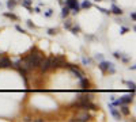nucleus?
<instances>
[{
  "instance_id": "obj_26",
  "label": "nucleus",
  "mask_w": 136,
  "mask_h": 122,
  "mask_svg": "<svg viewBox=\"0 0 136 122\" xmlns=\"http://www.w3.org/2000/svg\"><path fill=\"white\" fill-rule=\"evenodd\" d=\"M26 23H27V26H29V27H30V29H36V26H34V24H33V23H31V20H27Z\"/></svg>"
},
{
  "instance_id": "obj_34",
  "label": "nucleus",
  "mask_w": 136,
  "mask_h": 122,
  "mask_svg": "<svg viewBox=\"0 0 136 122\" xmlns=\"http://www.w3.org/2000/svg\"><path fill=\"white\" fill-rule=\"evenodd\" d=\"M135 68H136L135 65H129V69H131V71H135Z\"/></svg>"
},
{
  "instance_id": "obj_23",
  "label": "nucleus",
  "mask_w": 136,
  "mask_h": 122,
  "mask_svg": "<svg viewBox=\"0 0 136 122\" xmlns=\"http://www.w3.org/2000/svg\"><path fill=\"white\" fill-rule=\"evenodd\" d=\"M52 14H53V10H48V11L46 12H45V16H48V18H49V16H52Z\"/></svg>"
},
{
  "instance_id": "obj_6",
  "label": "nucleus",
  "mask_w": 136,
  "mask_h": 122,
  "mask_svg": "<svg viewBox=\"0 0 136 122\" xmlns=\"http://www.w3.org/2000/svg\"><path fill=\"white\" fill-rule=\"evenodd\" d=\"M0 68L1 69H8V68H12V62L7 56L1 54L0 56Z\"/></svg>"
},
{
  "instance_id": "obj_7",
  "label": "nucleus",
  "mask_w": 136,
  "mask_h": 122,
  "mask_svg": "<svg viewBox=\"0 0 136 122\" xmlns=\"http://www.w3.org/2000/svg\"><path fill=\"white\" fill-rule=\"evenodd\" d=\"M38 68H40V71H41V73H46L50 69V62H49V58H42V61L40 62V65H38Z\"/></svg>"
},
{
  "instance_id": "obj_33",
  "label": "nucleus",
  "mask_w": 136,
  "mask_h": 122,
  "mask_svg": "<svg viewBox=\"0 0 136 122\" xmlns=\"http://www.w3.org/2000/svg\"><path fill=\"white\" fill-rule=\"evenodd\" d=\"M23 121H26V122H29V121H33L31 118H30V117H26V118H23Z\"/></svg>"
},
{
  "instance_id": "obj_24",
  "label": "nucleus",
  "mask_w": 136,
  "mask_h": 122,
  "mask_svg": "<svg viewBox=\"0 0 136 122\" xmlns=\"http://www.w3.org/2000/svg\"><path fill=\"white\" fill-rule=\"evenodd\" d=\"M124 83L127 85H129L131 88H135V83H133V81H124Z\"/></svg>"
},
{
  "instance_id": "obj_11",
  "label": "nucleus",
  "mask_w": 136,
  "mask_h": 122,
  "mask_svg": "<svg viewBox=\"0 0 136 122\" xmlns=\"http://www.w3.org/2000/svg\"><path fill=\"white\" fill-rule=\"evenodd\" d=\"M80 80V87L83 88V90H89V87H90V81L87 80L86 77H82V79H79Z\"/></svg>"
},
{
  "instance_id": "obj_16",
  "label": "nucleus",
  "mask_w": 136,
  "mask_h": 122,
  "mask_svg": "<svg viewBox=\"0 0 136 122\" xmlns=\"http://www.w3.org/2000/svg\"><path fill=\"white\" fill-rule=\"evenodd\" d=\"M22 4H23L26 8H29L30 12H33V8L30 7V4H31V0H22Z\"/></svg>"
},
{
  "instance_id": "obj_19",
  "label": "nucleus",
  "mask_w": 136,
  "mask_h": 122,
  "mask_svg": "<svg viewBox=\"0 0 136 122\" xmlns=\"http://www.w3.org/2000/svg\"><path fill=\"white\" fill-rule=\"evenodd\" d=\"M69 30H71V31L74 33V34H78V33L80 31V27H79V26H78V24H76V26H74V27L71 26V29H69Z\"/></svg>"
},
{
  "instance_id": "obj_27",
  "label": "nucleus",
  "mask_w": 136,
  "mask_h": 122,
  "mask_svg": "<svg viewBox=\"0 0 136 122\" xmlns=\"http://www.w3.org/2000/svg\"><path fill=\"white\" fill-rule=\"evenodd\" d=\"M83 64H84V65H87V64H89V62H90V60H89V58H86V57H83Z\"/></svg>"
},
{
  "instance_id": "obj_5",
  "label": "nucleus",
  "mask_w": 136,
  "mask_h": 122,
  "mask_svg": "<svg viewBox=\"0 0 136 122\" xmlns=\"http://www.w3.org/2000/svg\"><path fill=\"white\" fill-rule=\"evenodd\" d=\"M98 67H99V69L102 71V72H106V71H109L110 73H114L116 69H114V65L112 64V62H109V61H101L99 64H98Z\"/></svg>"
},
{
  "instance_id": "obj_8",
  "label": "nucleus",
  "mask_w": 136,
  "mask_h": 122,
  "mask_svg": "<svg viewBox=\"0 0 136 122\" xmlns=\"http://www.w3.org/2000/svg\"><path fill=\"white\" fill-rule=\"evenodd\" d=\"M68 69L71 71V72L74 73V75L76 76L78 79H82V77H84V73H83V72H82V71H80L78 67H75L74 64H69V65H68Z\"/></svg>"
},
{
  "instance_id": "obj_10",
  "label": "nucleus",
  "mask_w": 136,
  "mask_h": 122,
  "mask_svg": "<svg viewBox=\"0 0 136 122\" xmlns=\"http://www.w3.org/2000/svg\"><path fill=\"white\" fill-rule=\"evenodd\" d=\"M132 100H133V94L132 92H131L129 95H125V96H122V98H120L121 105H129Z\"/></svg>"
},
{
  "instance_id": "obj_12",
  "label": "nucleus",
  "mask_w": 136,
  "mask_h": 122,
  "mask_svg": "<svg viewBox=\"0 0 136 122\" xmlns=\"http://www.w3.org/2000/svg\"><path fill=\"white\" fill-rule=\"evenodd\" d=\"M110 12H113V14H116V15H122V10L120 8V7H117L114 3H113L112 8H110Z\"/></svg>"
},
{
  "instance_id": "obj_30",
  "label": "nucleus",
  "mask_w": 136,
  "mask_h": 122,
  "mask_svg": "<svg viewBox=\"0 0 136 122\" xmlns=\"http://www.w3.org/2000/svg\"><path fill=\"white\" fill-rule=\"evenodd\" d=\"M127 31H128V29H127V27H121V34H125Z\"/></svg>"
},
{
  "instance_id": "obj_20",
  "label": "nucleus",
  "mask_w": 136,
  "mask_h": 122,
  "mask_svg": "<svg viewBox=\"0 0 136 122\" xmlns=\"http://www.w3.org/2000/svg\"><path fill=\"white\" fill-rule=\"evenodd\" d=\"M98 11L104 12V14H106V15H110V10H106V8H101V7H98Z\"/></svg>"
},
{
  "instance_id": "obj_17",
  "label": "nucleus",
  "mask_w": 136,
  "mask_h": 122,
  "mask_svg": "<svg viewBox=\"0 0 136 122\" xmlns=\"http://www.w3.org/2000/svg\"><path fill=\"white\" fill-rule=\"evenodd\" d=\"M120 107H121V113L124 114V115H128V114H129V109H128L127 105H121Z\"/></svg>"
},
{
  "instance_id": "obj_36",
  "label": "nucleus",
  "mask_w": 136,
  "mask_h": 122,
  "mask_svg": "<svg viewBox=\"0 0 136 122\" xmlns=\"http://www.w3.org/2000/svg\"><path fill=\"white\" fill-rule=\"evenodd\" d=\"M95 1H101V0H95Z\"/></svg>"
},
{
  "instance_id": "obj_18",
  "label": "nucleus",
  "mask_w": 136,
  "mask_h": 122,
  "mask_svg": "<svg viewBox=\"0 0 136 122\" xmlns=\"http://www.w3.org/2000/svg\"><path fill=\"white\" fill-rule=\"evenodd\" d=\"M93 4H91V1H89V0H84L82 3V6H80V8H90Z\"/></svg>"
},
{
  "instance_id": "obj_2",
  "label": "nucleus",
  "mask_w": 136,
  "mask_h": 122,
  "mask_svg": "<svg viewBox=\"0 0 136 122\" xmlns=\"http://www.w3.org/2000/svg\"><path fill=\"white\" fill-rule=\"evenodd\" d=\"M71 107H79V109H87V110H98V107L91 102V99L84 102H74L71 105Z\"/></svg>"
},
{
  "instance_id": "obj_9",
  "label": "nucleus",
  "mask_w": 136,
  "mask_h": 122,
  "mask_svg": "<svg viewBox=\"0 0 136 122\" xmlns=\"http://www.w3.org/2000/svg\"><path fill=\"white\" fill-rule=\"evenodd\" d=\"M109 109H110V113H112V115L116 119H118V121H120V119H121V114H120V111H118L117 109H116L114 106L112 105V103L109 105Z\"/></svg>"
},
{
  "instance_id": "obj_29",
  "label": "nucleus",
  "mask_w": 136,
  "mask_h": 122,
  "mask_svg": "<svg viewBox=\"0 0 136 122\" xmlns=\"http://www.w3.org/2000/svg\"><path fill=\"white\" fill-rule=\"evenodd\" d=\"M15 29L18 30V31H19V33H25V30H23V29H22V27H21V26H16V27H15Z\"/></svg>"
},
{
  "instance_id": "obj_14",
  "label": "nucleus",
  "mask_w": 136,
  "mask_h": 122,
  "mask_svg": "<svg viewBox=\"0 0 136 122\" xmlns=\"http://www.w3.org/2000/svg\"><path fill=\"white\" fill-rule=\"evenodd\" d=\"M4 16L6 18H10V19H12V20H18L19 18L16 16L15 14H12V12H4Z\"/></svg>"
},
{
  "instance_id": "obj_25",
  "label": "nucleus",
  "mask_w": 136,
  "mask_h": 122,
  "mask_svg": "<svg viewBox=\"0 0 136 122\" xmlns=\"http://www.w3.org/2000/svg\"><path fill=\"white\" fill-rule=\"evenodd\" d=\"M113 56H114L116 58H121L122 57V53H118V52H114L113 53Z\"/></svg>"
},
{
  "instance_id": "obj_21",
  "label": "nucleus",
  "mask_w": 136,
  "mask_h": 122,
  "mask_svg": "<svg viewBox=\"0 0 136 122\" xmlns=\"http://www.w3.org/2000/svg\"><path fill=\"white\" fill-rule=\"evenodd\" d=\"M71 26H72L71 20H65V22H64V27H65V29H71Z\"/></svg>"
},
{
  "instance_id": "obj_35",
  "label": "nucleus",
  "mask_w": 136,
  "mask_h": 122,
  "mask_svg": "<svg viewBox=\"0 0 136 122\" xmlns=\"http://www.w3.org/2000/svg\"><path fill=\"white\" fill-rule=\"evenodd\" d=\"M34 121H36V122H42L44 119H42V118H37V119H34Z\"/></svg>"
},
{
  "instance_id": "obj_4",
  "label": "nucleus",
  "mask_w": 136,
  "mask_h": 122,
  "mask_svg": "<svg viewBox=\"0 0 136 122\" xmlns=\"http://www.w3.org/2000/svg\"><path fill=\"white\" fill-rule=\"evenodd\" d=\"M64 6H67L69 10H72V14H75V15L80 11V6H79L78 0H65Z\"/></svg>"
},
{
  "instance_id": "obj_3",
  "label": "nucleus",
  "mask_w": 136,
  "mask_h": 122,
  "mask_svg": "<svg viewBox=\"0 0 136 122\" xmlns=\"http://www.w3.org/2000/svg\"><path fill=\"white\" fill-rule=\"evenodd\" d=\"M91 119V115H90L87 111H82V113H79V114H76V115H74L71 118V121H76V122H87V121H90Z\"/></svg>"
},
{
  "instance_id": "obj_13",
  "label": "nucleus",
  "mask_w": 136,
  "mask_h": 122,
  "mask_svg": "<svg viewBox=\"0 0 136 122\" xmlns=\"http://www.w3.org/2000/svg\"><path fill=\"white\" fill-rule=\"evenodd\" d=\"M16 4H18L16 0H8V1H7V7H8V10H11V11L16 7Z\"/></svg>"
},
{
  "instance_id": "obj_31",
  "label": "nucleus",
  "mask_w": 136,
  "mask_h": 122,
  "mask_svg": "<svg viewBox=\"0 0 136 122\" xmlns=\"http://www.w3.org/2000/svg\"><path fill=\"white\" fill-rule=\"evenodd\" d=\"M131 18H132V20H136V15H135V12H131Z\"/></svg>"
},
{
  "instance_id": "obj_32",
  "label": "nucleus",
  "mask_w": 136,
  "mask_h": 122,
  "mask_svg": "<svg viewBox=\"0 0 136 122\" xmlns=\"http://www.w3.org/2000/svg\"><path fill=\"white\" fill-rule=\"evenodd\" d=\"M34 12H37V14H40V12H41V10H40V7H37V8H34Z\"/></svg>"
},
{
  "instance_id": "obj_1",
  "label": "nucleus",
  "mask_w": 136,
  "mask_h": 122,
  "mask_svg": "<svg viewBox=\"0 0 136 122\" xmlns=\"http://www.w3.org/2000/svg\"><path fill=\"white\" fill-rule=\"evenodd\" d=\"M27 58L30 60V62L33 64V67H34V69L36 68H38L40 62L42 61V58H44V54H42L40 50H37V48H31V52L29 53V54H26Z\"/></svg>"
},
{
  "instance_id": "obj_28",
  "label": "nucleus",
  "mask_w": 136,
  "mask_h": 122,
  "mask_svg": "<svg viewBox=\"0 0 136 122\" xmlns=\"http://www.w3.org/2000/svg\"><path fill=\"white\" fill-rule=\"evenodd\" d=\"M95 58L99 60V61H102V60H104V56H102V54H97V56H95Z\"/></svg>"
},
{
  "instance_id": "obj_15",
  "label": "nucleus",
  "mask_w": 136,
  "mask_h": 122,
  "mask_svg": "<svg viewBox=\"0 0 136 122\" xmlns=\"http://www.w3.org/2000/svg\"><path fill=\"white\" fill-rule=\"evenodd\" d=\"M69 11H71V10L68 8L67 6H64V7H63V11H61V16L63 18H67L68 15H69Z\"/></svg>"
},
{
  "instance_id": "obj_22",
  "label": "nucleus",
  "mask_w": 136,
  "mask_h": 122,
  "mask_svg": "<svg viewBox=\"0 0 136 122\" xmlns=\"http://www.w3.org/2000/svg\"><path fill=\"white\" fill-rule=\"evenodd\" d=\"M48 34H49V35H56L57 30L56 29H49V30H48Z\"/></svg>"
}]
</instances>
